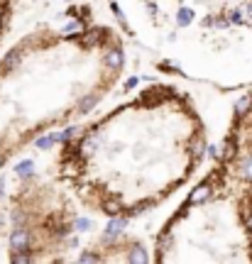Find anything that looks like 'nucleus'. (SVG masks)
Returning a JSON list of instances; mask_svg holds the SVG:
<instances>
[{
    "label": "nucleus",
    "mask_w": 252,
    "mask_h": 264,
    "mask_svg": "<svg viewBox=\"0 0 252 264\" xmlns=\"http://www.w3.org/2000/svg\"><path fill=\"white\" fill-rule=\"evenodd\" d=\"M206 149L196 100L179 86L152 83L69 132L52 176L83 213L125 223L186 188Z\"/></svg>",
    "instance_id": "1"
},
{
    "label": "nucleus",
    "mask_w": 252,
    "mask_h": 264,
    "mask_svg": "<svg viewBox=\"0 0 252 264\" xmlns=\"http://www.w3.org/2000/svg\"><path fill=\"white\" fill-rule=\"evenodd\" d=\"M152 262H252V96L235 105L211 169L162 223Z\"/></svg>",
    "instance_id": "3"
},
{
    "label": "nucleus",
    "mask_w": 252,
    "mask_h": 264,
    "mask_svg": "<svg viewBox=\"0 0 252 264\" xmlns=\"http://www.w3.org/2000/svg\"><path fill=\"white\" fill-rule=\"evenodd\" d=\"M144 242L132 235H118L103 242L86 247V252L78 254V262H147Z\"/></svg>",
    "instance_id": "5"
},
{
    "label": "nucleus",
    "mask_w": 252,
    "mask_h": 264,
    "mask_svg": "<svg viewBox=\"0 0 252 264\" xmlns=\"http://www.w3.org/2000/svg\"><path fill=\"white\" fill-rule=\"evenodd\" d=\"M17 5H20V0H0V44H3L5 34L10 30L12 20H15Z\"/></svg>",
    "instance_id": "6"
},
{
    "label": "nucleus",
    "mask_w": 252,
    "mask_h": 264,
    "mask_svg": "<svg viewBox=\"0 0 252 264\" xmlns=\"http://www.w3.org/2000/svg\"><path fill=\"white\" fill-rule=\"evenodd\" d=\"M81 206L54 176H20L8 193V262H76Z\"/></svg>",
    "instance_id": "4"
},
{
    "label": "nucleus",
    "mask_w": 252,
    "mask_h": 264,
    "mask_svg": "<svg viewBox=\"0 0 252 264\" xmlns=\"http://www.w3.org/2000/svg\"><path fill=\"white\" fill-rule=\"evenodd\" d=\"M125 42L86 8L0 54V169L52 130L86 118L125 71Z\"/></svg>",
    "instance_id": "2"
}]
</instances>
